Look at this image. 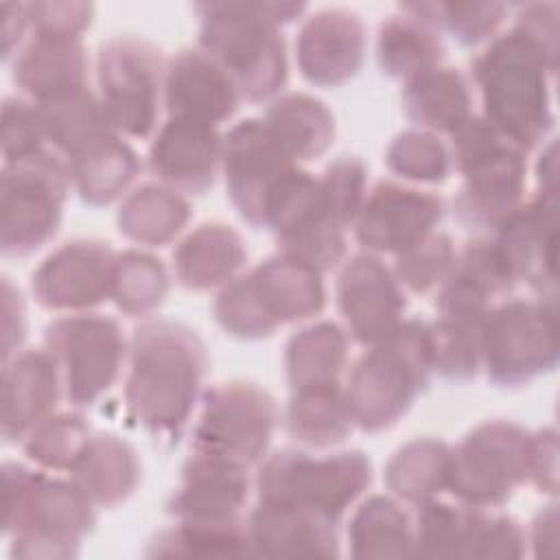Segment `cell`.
I'll return each instance as SVG.
<instances>
[{"label": "cell", "mask_w": 560, "mask_h": 560, "mask_svg": "<svg viewBox=\"0 0 560 560\" xmlns=\"http://www.w3.org/2000/svg\"><path fill=\"white\" fill-rule=\"evenodd\" d=\"M70 184L68 162L46 149L2 164L0 247L4 256H28L57 234Z\"/></svg>", "instance_id": "8"}, {"label": "cell", "mask_w": 560, "mask_h": 560, "mask_svg": "<svg viewBox=\"0 0 560 560\" xmlns=\"http://www.w3.org/2000/svg\"><path fill=\"white\" fill-rule=\"evenodd\" d=\"M481 363L494 385L516 387L558 363L556 302L510 300L490 308L481 330Z\"/></svg>", "instance_id": "9"}, {"label": "cell", "mask_w": 560, "mask_h": 560, "mask_svg": "<svg viewBox=\"0 0 560 560\" xmlns=\"http://www.w3.org/2000/svg\"><path fill=\"white\" fill-rule=\"evenodd\" d=\"M372 479L370 459L361 451L311 457L302 451L271 455L258 472V501L300 508L339 525L346 510Z\"/></svg>", "instance_id": "7"}, {"label": "cell", "mask_w": 560, "mask_h": 560, "mask_svg": "<svg viewBox=\"0 0 560 560\" xmlns=\"http://www.w3.org/2000/svg\"><path fill=\"white\" fill-rule=\"evenodd\" d=\"M11 68L13 83L35 103L88 88V55L81 35L31 31V37L13 55Z\"/></svg>", "instance_id": "25"}, {"label": "cell", "mask_w": 560, "mask_h": 560, "mask_svg": "<svg viewBox=\"0 0 560 560\" xmlns=\"http://www.w3.org/2000/svg\"><path fill=\"white\" fill-rule=\"evenodd\" d=\"M402 107L427 131L453 133L472 116L470 85L457 68L438 63L405 81Z\"/></svg>", "instance_id": "27"}, {"label": "cell", "mask_w": 560, "mask_h": 560, "mask_svg": "<svg viewBox=\"0 0 560 560\" xmlns=\"http://www.w3.org/2000/svg\"><path fill=\"white\" fill-rule=\"evenodd\" d=\"M337 304L348 332L363 346L389 337L402 322L407 300L396 276L372 254L352 256L337 282Z\"/></svg>", "instance_id": "17"}, {"label": "cell", "mask_w": 560, "mask_h": 560, "mask_svg": "<svg viewBox=\"0 0 560 560\" xmlns=\"http://www.w3.org/2000/svg\"><path fill=\"white\" fill-rule=\"evenodd\" d=\"M553 72L556 57L514 26L470 61L483 118L521 151L542 142L553 125L549 94Z\"/></svg>", "instance_id": "2"}, {"label": "cell", "mask_w": 560, "mask_h": 560, "mask_svg": "<svg viewBox=\"0 0 560 560\" xmlns=\"http://www.w3.org/2000/svg\"><path fill=\"white\" fill-rule=\"evenodd\" d=\"M529 438L523 427L488 420L451 448L448 483L453 497L472 508H497L527 481Z\"/></svg>", "instance_id": "11"}, {"label": "cell", "mask_w": 560, "mask_h": 560, "mask_svg": "<svg viewBox=\"0 0 560 560\" xmlns=\"http://www.w3.org/2000/svg\"><path fill=\"white\" fill-rule=\"evenodd\" d=\"M558 440L553 429L538 431L529 438L527 479L542 492H556L558 486Z\"/></svg>", "instance_id": "52"}, {"label": "cell", "mask_w": 560, "mask_h": 560, "mask_svg": "<svg viewBox=\"0 0 560 560\" xmlns=\"http://www.w3.org/2000/svg\"><path fill=\"white\" fill-rule=\"evenodd\" d=\"M68 162L70 182L83 201L105 206L118 199L136 179L140 162L136 151L116 131L103 136Z\"/></svg>", "instance_id": "31"}, {"label": "cell", "mask_w": 560, "mask_h": 560, "mask_svg": "<svg viewBox=\"0 0 560 560\" xmlns=\"http://www.w3.org/2000/svg\"><path fill=\"white\" fill-rule=\"evenodd\" d=\"M70 472L94 505L114 508L136 490L140 462L129 442L114 433H94Z\"/></svg>", "instance_id": "28"}, {"label": "cell", "mask_w": 560, "mask_h": 560, "mask_svg": "<svg viewBox=\"0 0 560 560\" xmlns=\"http://www.w3.org/2000/svg\"><path fill=\"white\" fill-rule=\"evenodd\" d=\"M278 424L269 392L254 383L232 381L210 389L192 429V451L252 466L265 457Z\"/></svg>", "instance_id": "14"}, {"label": "cell", "mask_w": 560, "mask_h": 560, "mask_svg": "<svg viewBox=\"0 0 560 560\" xmlns=\"http://www.w3.org/2000/svg\"><path fill=\"white\" fill-rule=\"evenodd\" d=\"M31 31L81 35L92 20L90 2H28Z\"/></svg>", "instance_id": "51"}, {"label": "cell", "mask_w": 560, "mask_h": 560, "mask_svg": "<svg viewBox=\"0 0 560 560\" xmlns=\"http://www.w3.org/2000/svg\"><path fill=\"white\" fill-rule=\"evenodd\" d=\"M488 514L483 508L451 505L435 499L418 503L413 556L479 558Z\"/></svg>", "instance_id": "32"}, {"label": "cell", "mask_w": 560, "mask_h": 560, "mask_svg": "<svg viewBox=\"0 0 560 560\" xmlns=\"http://www.w3.org/2000/svg\"><path fill=\"white\" fill-rule=\"evenodd\" d=\"M129 350V418L151 435L177 438L195 409L208 368L203 341L179 322L149 319L133 330Z\"/></svg>", "instance_id": "1"}, {"label": "cell", "mask_w": 560, "mask_h": 560, "mask_svg": "<svg viewBox=\"0 0 560 560\" xmlns=\"http://www.w3.org/2000/svg\"><path fill=\"white\" fill-rule=\"evenodd\" d=\"M385 162L392 173L409 182L440 184L451 175L448 147L427 129H407L387 147Z\"/></svg>", "instance_id": "45"}, {"label": "cell", "mask_w": 560, "mask_h": 560, "mask_svg": "<svg viewBox=\"0 0 560 560\" xmlns=\"http://www.w3.org/2000/svg\"><path fill=\"white\" fill-rule=\"evenodd\" d=\"M431 372L429 324L405 319L352 365L346 398L354 424L370 433L396 424L427 389Z\"/></svg>", "instance_id": "5"}, {"label": "cell", "mask_w": 560, "mask_h": 560, "mask_svg": "<svg viewBox=\"0 0 560 560\" xmlns=\"http://www.w3.org/2000/svg\"><path fill=\"white\" fill-rule=\"evenodd\" d=\"M365 26L354 11L322 9L304 20L295 57L300 72L317 85H341L363 66Z\"/></svg>", "instance_id": "21"}, {"label": "cell", "mask_w": 560, "mask_h": 560, "mask_svg": "<svg viewBox=\"0 0 560 560\" xmlns=\"http://www.w3.org/2000/svg\"><path fill=\"white\" fill-rule=\"evenodd\" d=\"M444 42L422 18L405 11L389 15L376 37V59L385 74L409 79L416 72L438 66L444 59Z\"/></svg>", "instance_id": "35"}, {"label": "cell", "mask_w": 560, "mask_h": 560, "mask_svg": "<svg viewBox=\"0 0 560 560\" xmlns=\"http://www.w3.org/2000/svg\"><path fill=\"white\" fill-rule=\"evenodd\" d=\"M26 337V308L20 291L9 278H2V363L18 354Z\"/></svg>", "instance_id": "54"}, {"label": "cell", "mask_w": 560, "mask_h": 560, "mask_svg": "<svg viewBox=\"0 0 560 560\" xmlns=\"http://www.w3.org/2000/svg\"><path fill=\"white\" fill-rule=\"evenodd\" d=\"M365 164L359 158L343 155L328 164L319 179L326 214L341 228L354 223L365 201Z\"/></svg>", "instance_id": "49"}, {"label": "cell", "mask_w": 560, "mask_h": 560, "mask_svg": "<svg viewBox=\"0 0 560 560\" xmlns=\"http://www.w3.org/2000/svg\"><path fill=\"white\" fill-rule=\"evenodd\" d=\"M486 319L442 315L429 324L433 372L448 381H468L481 365V330Z\"/></svg>", "instance_id": "41"}, {"label": "cell", "mask_w": 560, "mask_h": 560, "mask_svg": "<svg viewBox=\"0 0 560 560\" xmlns=\"http://www.w3.org/2000/svg\"><path fill=\"white\" fill-rule=\"evenodd\" d=\"M352 424L346 389L339 383L295 389L284 413L287 433L311 448H328L343 442Z\"/></svg>", "instance_id": "33"}, {"label": "cell", "mask_w": 560, "mask_h": 560, "mask_svg": "<svg viewBox=\"0 0 560 560\" xmlns=\"http://www.w3.org/2000/svg\"><path fill=\"white\" fill-rule=\"evenodd\" d=\"M2 365V438L24 442L52 416L63 387L61 374L46 348L20 352Z\"/></svg>", "instance_id": "24"}, {"label": "cell", "mask_w": 560, "mask_h": 560, "mask_svg": "<svg viewBox=\"0 0 560 560\" xmlns=\"http://www.w3.org/2000/svg\"><path fill=\"white\" fill-rule=\"evenodd\" d=\"M92 438L90 424L79 413H52L39 422L22 442L31 462L42 468L70 470Z\"/></svg>", "instance_id": "44"}, {"label": "cell", "mask_w": 560, "mask_h": 560, "mask_svg": "<svg viewBox=\"0 0 560 560\" xmlns=\"http://www.w3.org/2000/svg\"><path fill=\"white\" fill-rule=\"evenodd\" d=\"M190 219L184 195L166 184H144L122 201L118 230L140 245H164L175 238Z\"/></svg>", "instance_id": "36"}, {"label": "cell", "mask_w": 560, "mask_h": 560, "mask_svg": "<svg viewBox=\"0 0 560 560\" xmlns=\"http://www.w3.org/2000/svg\"><path fill=\"white\" fill-rule=\"evenodd\" d=\"M451 276L472 284L488 298L508 293L516 284V278L494 238H477L466 243V247L455 254Z\"/></svg>", "instance_id": "48"}, {"label": "cell", "mask_w": 560, "mask_h": 560, "mask_svg": "<svg viewBox=\"0 0 560 560\" xmlns=\"http://www.w3.org/2000/svg\"><path fill=\"white\" fill-rule=\"evenodd\" d=\"M44 348L55 359L63 394L74 407L94 405L114 385L125 361L118 322L96 313L50 322L44 330Z\"/></svg>", "instance_id": "13"}, {"label": "cell", "mask_w": 560, "mask_h": 560, "mask_svg": "<svg viewBox=\"0 0 560 560\" xmlns=\"http://www.w3.org/2000/svg\"><path fill=\"white\" fill-rule=\"evenodd\" d=\"M164 72L160 48L144 37L120 35L101 44L98 101L116 133L147 138L153 131L164 96Z\"/></svg>", "instance_id": "10"}, {"label": "cell", "mask_w": 560, "mask_h": 560, "mask_svg": "<svg viewBox=\"0 0 560 560\" xmlns=\"http://www.w3.org/2000/svg\"><path fill=\"white\" fill-rule=\"evenodd\" d=\"M35 105L42 118L46 142L57 147L66 160L114 131L107 122L98 96H94L90 88L61 92L37 101Z\"/></svg>", "instance_id": "34"}, {"label": "cell", "mask_w": 560, "mask_h": 560, "mask_svg": "<svg viewBox=\"0 0 560 560\" xmlns=\"http://www.w3.org/2000/svg\"><path fill=\"white\" fill-rule=\"evenodd\" d=\"M249 556L247 523L234 521H177L160 532L147 556Z\"/></svg>", "instance_id": "40"}, {"label": "cell", "mask_w": 560, "mask_h": 560, "mask_svg": "<svg viewBox=\"0 0 560 560\" xmlns=\"http://www.w3.org/2000/svg\"><path fill=\"white\" fill-rule=\"evenodd\" d=\"M405 11L422 18L435 31L448 33L462 46L490 39L503 24L510 7L499 2H407Z\"/></svg>", "instance_id": "43"}, {"label": "cell", "mask_w": 560, "mask_h": 560, "mask_svg": "<svg viewBox=\"0 0 560 560\" xmlns=\"http://www.w3.org/2000/svg\"><path fill=\"white\" fill-rule=\"evenodd\" d=\"M302 2H201L199 48L217 59L252 103L269 101L287 83V48L280 24L295 20Z\"/></svg>", "instance_id": "3"}, {"label": "cell", "mask_w": 560, "mask_h": 560, "mask_svg": "<svg viewBox=\"0 0 560 560\" xmlns=\"http://www.w3.org/2000/svg\"><path fill=\"white\" fill-rule=\"evenodd\" d=\"M514 28L538 42L547 52L558 57V4L556 2H529L516 13Z\"/></svg>", "instance_id": "53"}, {"label": "cell", "mask_w": 560, "mask_h": 560, "mask_svg": "<svg viewBox=\"0 0 560 560\" xmlns=\"http://www.w3.org/2000/svg\"><path fill=\"white\" fill-rule=\"evenodd\" d=\"M247 497V466L192 451L166 512L177 521H234L241 518Z\"/></svg>", "instance_id": "22"}, {"label": "cell", "mask_w": 560, "mask_h": 560, "mask_svg": "<svg viewBox=\"0 0 560 560\" xmlns=\"http://www.w3.org/2000/svg\"><path fill=\"white\" fill-rule=\"evenodd\" d=\"M249 556L330 558L339 556L337 523L300 508L258 501L247 518Z\"/></svg>", "instance_id": "26"}, {"label": "cell", "mask_w": 560, "mask_h": 560, "mask_svg": "<svg viewBox=\"0 0 560 560\" xmlns=\"http://www.w3.org/2000/svg\"><path fill=\"white\" fill-rule=\"evenodd\" d=\"M346 363L348 335L335 322H319L306 326L287 343L284 368L291 392L302 387L339 383Z\"/></svg>", "instance_id": "37"}, {"label": "cell", "mask_w": 560, "mask_h": 560, "mask_svg": "<svg viewBox=\"0 0 560 560\" xmlns=\"http://www.w3.org/2000/svg\"><path fill=\"white\" fill-rule=\"evenodd\" d=\"M348 542L352 558L413 556V521L394 499L374 494L354 512Z\"/></svg>", "instance_id": "38"}, {"label": "cell", "mask_w": 560, "mask_h": 560, "mask_svg": "<svg viewBox=\"0 0 560 560\" xmlns=\"http://www.w3.org/2000/svg\"><path fill=\"white\" fill-rule=\"evenodd\" d=\"M221 166L228 195L254 228L269 221L300 166L280 149L262 118H245L223 136Z\"/></svg>", "instance_id": "12"}, {"label": "cell", "mask_w": 560, "mask_h": 560, "mask_svg": "<svg viewBox=\"0 0 560 560\" xmlns=\"http://www.w3.org/2000/svg\"><path fill=\"white\" fill-rule=\"evenodd\" d=\"M525 151L501 147L464 175V186L453 201L457 221L468 230H492L521 206L525 184Z\"/></svg>", "instance_id": "23"}, {"label": "cell", "mask_w": 560, "mask_h": 560, "mask_svg": "<svg viewBox=\"0 0 560 560\" xmlns=\"http://www.w3.org/2000/svg\"><path fill=\"white\" fill-rule=\"evenodd\" d=\"M322 273L282 252L230 280L217 300L223 326L241 339L269 337L280 324L306 319L324 308Z\"/></svg>", "instance_id": "6"}, {"label": "cell", "mask_w": 560, "mask_h": 560, "mask_svg": "<svg viewBox=\"0 0 560 560\" xmlns=\"http://www.w3.org/2000/svg\"><path fill=\"white\" fill-rule=\"evenodd\" d=\"M228 70L201 48H182L166 61L164 105L168 116L219 125L241 103Z\"/></svg>", "instance_id": "19"}, {"label": "cell", "mask_w": 560, "mask_h": 560, "mask_svg": "<svg viewBox=\"0 0 560 560\" xmlns=\"http://www.w3.org/2000/svg\"><path fill=\"white\" fill-rule=\"evenodd\" d=\"M245 258L241 234L223 223L199 225L173 252L177 280L197 291L230 282Z\"/></svg>", "instance_id": "29"}, {"label": "cell", "mask_w": 560, "mask_h": 560, "mask_svg": "<svg viewBox=\"0 0 560 560\" xmlns=\"http://www.w3.org/2000/svg\"><path fill=\"white\" fill-rule=\"evenodd\" d=\"M262 120L293 162L322 155L335 138L330 109L322 101L300 92L273 98Z\"/></svg>", "instance_id": "30"}, {"label": "cell", "mask_w": 560, "mask_h": 560, "mask_svg": "<svg viewBox=\"0 0 560 560\" xmlns=\"http://www.w3.org/2000/svg\"><path fill=\"white\" fill-rule=\"evenodd\" d=\"M116 256L103 241H70L57 247L31 278L35 300L55 311L90 308L112 298Z\"/></svg>", "instance_id": "15"}, {"label": "cell", "mask_w": 560, "mask_h": 560, "mask_svg": "<svg viewBox=\"0 0 560 560\" xmlns=\"http://www.w3.org/2000/svg\"><path fill=\"white\" fill-rule=\"evenodd\" d=\"M0 18H2V59H11L20 50V46L26 42L24 39L26 31H31L28 2H2Z\"/></svg>", "instance_id": "55"}, {"label": "cell", "mask_w": 560, "mask_h": 560, "mask_svg": "<svg viewBox=\"0 0 560 560\" xmlns=\"http://www.w3.org/2000/svg\"><path fill=\"white\" fill-rule=\"evenodd\" d=\"M168 293V271L160 258L129 249L116 256L112 298L116 306L131 315H149L155 311Z\"/></svg>", "instance_id": "42"}, {"label": "cell", "mask_w": 560, "mask_h": 560, "mask_svg": "<svg viewBox=\"0 0 560 560\" xmlns=\"http://www.w3.org/2000/svg\"><path fill=\"white\" fill-rule=\"evenodd\" d=\"M221 153L223 138L214 125L168 116L149 147V168L179 192L203 195L214 184Z\"/></svg>", "instance_id": "20"}, {"label": "cell", "mask_w": 560, "mask_h": 560, "mask_svg": "<svg viewBox=\"0 0 560 560\" xmlns=\"http://www.w3.org/2000/svg\"><path fill=\"white\" fill-rule=\"evenodd\" d=\"M444 217L438 195L416 190L389 179L378 182L357 217V241L368 252L400 254L427 234Z\"/></svg>", "instance_id": "16"}, {"label": "cell", "mask_w": 560, "mask_h": 560, "mask_svg": "<svg viewBox=\"0 0 560 560\" xmlns=\"http://www.w3.org/2000/svg\"><path fill=\"white\" fill-rule=\"evenodd\" d=\"M396 256L394 276L400 287H407L413 293H427L433 287H440L451 273L455 249L448 234L431 232Z\"/></svg>", "instance_id": "46"}, {"label": "cell", "mask_w": 560, "mask_h": 560, "mask_svg": "<svg viewBox=\"0 0 560 560\" xmlns=\"http://www.w3.org/2000/svg\"><path fill=\"white\" fill-rule=\"evenodd\" d=\"M44 127L37 105L22 96H7L2 103V158L18 160L44 149Z\"/></svg>", "instance_id": "50"}, {"label": "cell", "mask_w": 560, "mask_h": 560, "mask_svg": "<svg viewBox=\"0 0 560 560\" xmlns=\"http://www.w3.org/2000/svg\"><path fill=\"white\" fill-rule=\"evenodd\" d=\"M2 529L13 538L11 556L70 558L94 525V503L70 479H50L18 462L2 468Z\"/></svg>", "instance_id": "4"}, {"label": "cell", "mask_w": 560, "mask_h": 560, "mask_svg": "<svg viewBox=\"0 0 560 560\" xmlns=\"http://www.w3.org/2000/svg\"><path fill=\"white\" fill-rule=\"evenodd\" d=\"M556 195L538 192L529 203L518 206L494 236L516 282H527L549 300L556 295Z\"/></svg>", "instance_id": "18"}, {"label": "cell", "mask_w": 560, "mask_h": 560, "mask_svg": "<svg viewBox=\"0 0 560 560\" xmlns=\"http://www.w3.org/2000/svg\"><path fill=\"white\" fill-rule=\"evenodd\" d=\"M280 252L311 265L319 273L339 265L346 254L343 228L337 225L326 212L306 221L304 225L278 236Z\"/></svg>", "instance_id": "47"}, {"label": "cell", "mask_w": 560, "mask_h": 560, "mask_svg": "<svg viewBox=\"0 0 560 560\" xmlns=\"http://www.w3.org/2000/svg\"><path fill=\"white\" fill-rule=\"evenodd\" d=\"M448 468V444L433 438H418L394 453L385 468V483L398 499L418 505L446 490Z\"/></svg>", "instance_id": "39"}]
</instances>
